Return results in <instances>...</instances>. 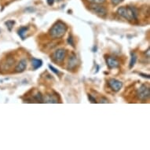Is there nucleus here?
I'll return each instance as SVG.
<instances>
[{"label": "nucleus", "instance_id": "obj_1", "mask_svg": "<svg viewBox=\"0 0 150 150\" xmlns=\"http://www.w3.org/2000/svg\"><path fill=\"white\" fill-rule=\"evenodd\" d=\"M67 31V26L62 21H57L50 29L49 33L54 39H61L64 36Z\"/></svg>", "mask_w": 150, "mask_h": 150}, {"label": "nucleus", "instance_id": "obj_2", "mask_svg": "<svg viewBox=\"0 0 150 150\" xmlns=\"http://www.w3.org/2000/svg\"><path fill=\"white\" fill-rule=\"evenodd\" d=\"M117 13L128 21L138 20V11L135 8L130 6H122L117 10Z\"/></svg>", "mask_w": 150, "mask_h": 150}, {"label": "nucleus", "instance_id": "obj_3", "mask_svg": "<svg viewBox=\"0 0 150 150\" xmlns=\"http://www.w3.org/2000/svg\"><path fill=\"white\" fill-rule=\"evenodd\" d=\"M150 95V90L149 87L147 86L145 84L141 85L140 87L137 91V96L140 100H146L149 98Z\"/></svg>", "mask_w": 150, "mask_h": 150}, {"label": "nucleus", "instance_id": "obj_4", "mask_svg": "<svg viewBox=\"0 0 150 150\" xmlns=\"http://www.w3.org/2000/svg\"><path fill=\"white\" fill-rule=\"evenodd\" d=\"M90 10L94 13H96L97 15H98L99 17H106V15L108 13L105 8L102 6H100V4H93V3H92L90 6Z\"/></svg>", "mask_w": 150, "mask_h": 150}, {"label": "nucleus", "instance_id": "obj_5", "mask_svg": "<svg viewBox=\"0 0 150 150\" xmlns=\"http://www.w3.org/2000/svg\"><path fill=\"white\" fill-rule=\"evenodd\" d=\"M108 83L109 87L115 92H118L123 86V83L116 79H110Z\"/></svg>", "mask_w": 150, "mask_h": 150}, {"label": "nucleus", "instance_id": "obj_6", "mask_svg": "<svg viewBox=\"0 0 150 150\" xmlns=\"http://www.w3.org/2000/svg\"><path fill=\"white\" fill-rule=\"evenodd\" d=\"M66 55V52L64 49H58L53 54V58L55 62H62L64 59Z\"/></svg>", "mask_w": 150, "mask_h": 150}, {"label": "nucleus", "instance_id": "obj_7", "mask_svg": "<svg viewBox=\"0 0 150 150\" xmlns=\"http://www.w3.org/2000/svg\"><path fill=\"white\" fill-rule=\"evenodd\" d=\"M106 63L109 69H116L120 65L118 60L113 57H108V58H106Z\"/></svg>", "mask_w": 150, "mask_h": 150}, {"label": "nucleus", "instance_id": "obj_8", "mask_svg": "<svg viewBox=\"0 0 150 150\" xmlns=\"http://www.w3.org/2000/svg\"><path fill=\"white\" fill-rule=\"evenodd\" d=\"M26 67H27V62H26V60H21L19 63L17 64L16 68H15V71L16 72H23L25 70V69H26Z\"/></svg>", "mask_w": 150, "mask_h": 150}, {"label": "nucleus", "instance_id": "obj_9", "mask_svg": "<svg viewBox=\"0 0 150 150\" xmlns=\"http://www.w3.org/2000/svg\"><path fill=\"white\" fill-rule=\"evenodd\" d=\"M77 65V57L75 54H72L71 57L69 59V64H68V68L69 69H72Z\"/></svg>", "mask_w": 150, "mask_h": 150}, {"label": "nucleus", "instance_id": "obj_10", "mask_svg": "<svg viewBox=\"0 0 150 150\" xmlns=\"http://www.w3.org/2000/svg\"><path fill=\"white\" fill-rule=\"evenodd\" d=\"M42 62L40 59H36V58H32V65L35 70L40 69V67L42 66Z\"/></svg>", "mask_w": 150, "mask_h": 150}, {"label": "nucleus", "instance_id": "obj_11", "mask_svg": "<svg viewBox=\"0 0 150 150\" xmlns=\"http://www.w3.org/2000/svg\"><path fill=\"white\" fill-rule=\"evenodd\" d=\"M130 55H131V57H130V69L131 68H133L134 66V64H135L136 62H137V55H136L133 52H131L130 53Z\"/></svg>", "mask_w": 150, "mask_h": 150}, {"label": "nucleus", "instance_id": "obj_12", "mask_svg": "<svg viewBox=\"0 0 150 150\" xmlns=\"http://www.w3.org/2000/svg\"><path fill=\"white\" fill-rule=\"evenodd\" d=\"M28 28V27H21L20 29L18 30V35H20V37L22 39V40H25V35L26 34Z\"/></svg>", "mask_w": 150, "mask_h": 150}, {"label": "nucleus", "instance_id": "obj_13", "mask_svg": "<svg viewBox=\"0 0 150 150\" xmlns=\"http://www.w3.org/2000/svg\"><path fill=\"white\" fill-rule=\"evenodd\" d=\"M44 102H47V103H57V98H55L53 97V95H47V98L45 99Z\"/></svg>", "mask_w": 150, "mask_h": 150}, {"label": "nucleus", "instance_id": "obj_14", "mask_svg": "<svg viewBox=\"0 0 150 150\" xmlns=\"http://www.w3.org/2000/svg\"><path fill=\"white\" fill-rule=\"evenodd\" d=\"M14 24H15V21H12V20L7 21H6L5 22V25H6V27H7V28L9 31H11V30H12V28H13V26L14 25Z\"/></svg>", "mask_w": 150, "mask_h": 150}, {"label": "nucleus", "instance_id": "obj_15", "mask_svg": "<svg viewBox=\"0 0 150 150\" xmlns=\"http://www.w3.org/2000/svg\"><path fill=\"white\" fill-rule=\"evenodd\" d=\"M34 99L36 101V102H42L43 101V98L41 93H37L35 95H34Z\"/></svg>", "mask_w": 150, "mask_h": 150}, {"label": "nucleus", "instance_id": "obj_16", "mask_svg": "<svg viewBox=\"0 0 150 150\" xmlns=\"http://www.w3.org/2000/svg\"><path fill=\"white\" fill-rule=\"evenodd\" d=\"M88 1L93 4H102L105 2V0H88Z\"/></svg>", "mask_w": 150, "mask_h": 150}, {"label": "nucleus", "instance_id": "obj_17", "mask_svg": "<svg viewBox=\"0 0 150 150\" xmlns=\"http://www.w3.org/2000/svg\"><path fill=\"white\" fill-rule=\"evenodd\" d=\"M49 68L50 69V70H51L53 72H54V73L56 74V75H58V74L60 73V71L57 70V69H55V68H54V67L52 66V65H50V64H49Z\"/></svg>", "mask_w": 150, "mask_h": 150}, {"label": "nucleus", "instance_id": "obj_18", "mask_svg": "<svg viewBox=\"0 0 150 150\" xmlns=\"http://www.w3.org/2000/svg\"><path fill=\"white\" fill-rule=\"evenodd\" d=\"M68 42H69V44L71 45V47H75V45H74V42H73V39H72V36H71V35L69 36V39H68Z\"/></svg>", "mask_w": 150, "mask_h": 150}, {"label": "nucleus", "instance_id": "obj_19", "mask_svg": "<svg viewBox=\"0 0 150 150\" xmlns=\"http://www.w3.org/2000/svg\"><path fill=\"white\" fill-rule=\"evenodd\" d=\"M111 2H112V3L114 6H117L120 3H122L123 0H111Z\"/></svg>", "mask_w": 150, "mask_h": 150}, {"label": "nucleus", "instance_id": "obj_20", "mask_svg": "<svg viewBox=\"0 0 150 150\" xmlns=\"http://www.w3.org/2000/svg\"><path fill=\"white\" fill-rule=\"evenodd\" d=\"M100 102H101V103H108V99H106L105 98H102L100 99Z\"/></svg>", "mask_w": 150, "mask_h": 150}, {"label": "nucleus", "instance_id": "obj_21", "mask_svg": "<svg viewBox=\"0 0 150 150\" xmlns=\"http://www.w3.org/2000/svg\"><path fill=\"white\" fill-rule=\"evenodd\" d=\"M89 98H90V100H91V101L92 102V103H96L97 101L95 99H93L92 97H91V95H89Z\"/></svg>", "mask_w": 150, "mask_h": 150}, {"label": "nucleus", "instance_id": "obj_22", "mask_svg": "<svg viewBox=\"0 0 150 150\" xmlns=\"http://www.w3.org/2000/svg\"><path fill=\"white\" fill-rule=\"evenodd\" d=\"M54 0H47V3H48V5L49 6H52L54 4Z\"/></svg>", "mask_w": 150, "mask_h": 150}, {"label": "nucleus", "instance_id": "obj_23", "mask_svg": "<svg viewBox=\"0 0 150 150\" xmlns=\"http://www.w3.org/2000/svg\"><path fill=\"white\" fill-rule=\"evenodd\" d=\"M141 76H143V77H146V78H148V79H149L150 77L149 75H144V74H140Z\"/></svg>", "mask_w": 150, "mask_h": 150}]
</instances>
